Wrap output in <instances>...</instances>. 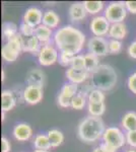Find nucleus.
Here are the masks:
<instances>
[{
    "label": "nucleus",
    "mask_w": 136,
    "mask_h": 152,
    "mask_svg": "<svg viewBox=\"0 0 136 152\" xmlns=\"http://www.w3.org/2000/svg\"><path fill=\"white\" fill-rule=\"evenodd\" d=\"M4 119H5V113L2 112V113H1V121L3 122V121H4Z\"/></svg>",
    "instance_id": "nucleus-45"
},
{
    "label": "nucleus",
    "mask_w": 136,
    "mask_h": 152,
    "mask_svg": "<svg viewBox=\"0 0 136 152\" xmlns=\"http://www.w3.org/2000/svg\"><path fill=\"white\" fill-rule=\"evenodd\" d=\"M53 42L60 52H68L75 56L82 50L85 36L72 26H64L54 33Z\"/></svg>",
    "instance_id": "nucleus-1"
},
{
    "label": "nucleus",
    "mask_w": 136,
    "mask_h": 152,
    "mask_svg": "<svg viewBox=\"0 0 136 152\" xmlns=\"http://www.w3.org/2000/svg\"><path fill=\"white\" fill-rule=\"evenodd\" d=\"M47 135L49 137V140H50L51 146L53 148L59 147L64 141V135L60 130L58 129H51L47 132Z\"/></svg>",
    "instance_id": "nucleus-23"
},
{
    "label": "nucleus",
    "mask_w": 136,
    "mask_h": 152,
    "mask_svg": "<svg viewBox=\"0 0 136 152\" xmlns=\"http://www.w3.org/2000/svg\"><path fill=\"white\" fill-rule=\"evenodd\" d=\"M34 147L36 150H48L52 148L47 134H38L34 138Z\"/></svg>",
    "instance_id": "nucleus-21"
},
{
    "label": "nucleus",
    "mask_w": 136,
    "mask_h": 152,
    "mask_svg": "<svg viewBox=\"0 0 136 152\" xmlns=\"http://www.w3.org/2000/svg\"><path fill=\"white\" fill-rule=\"evenodd\" d=\"M93 152H104V150H103L102 148H101L100 146H98V147H96V148H93Z\"/></svg>",
    "instance_id": "nucleus-43"
},
{
    "label": "nucleus",
    "mask_w": 136,
    "mask_h": 152,
    "mask_svg": "<svg viewBox=\"0 0 136 152\" xmlns=\"http://www.w3.org/2000/svg\"><path fill=\"white\" fill-rule=\"evenodd\" d=\"M127 9L125 6V2L114 1L111 2L105 8L104 16L110 21V23H123V20L127 16Z\"/></svg>",
    "instance_id": "nucleus-4"
},
{
    "label": "nucleus",
    "mask_w": 136,
    "mask_h": 152,
    "mask_svg": "<svg viewBox=\"0 0 136 152\" xmlns=\"http://www.w3.org/2000/svg\"><path fill=\"white\" fill-rule=\"evenodd\" d=\"M105 123L102 118L86 116L79 122L77 126V136L82 142L87 144L95 143L105 133Z\"/></svg>",
    "instance_id": "nucleus-2"
},
{
    "label": "nucleus",
    "mask_w": 136,
    "mask_h": 152,
    "mask_svg": "<svg viewBox=\"0 0 136 152\" xmlns=\"http://www.w3.org/2000/svg\"><path fill=\"white\" fill-rule=\"evenodd\" d=\"M103 141L118 150L126 144V135L118 127H108L103 135Z\"/></svg>",
    "instance_id": "nucleus-5"
},
{
    "label": "nucleus",
    "mask_w": 136,
    "mask_h": 152,
    "mask_svg": "<svg viewBox=\"0 0 136 152\" xmlns=\"http://www.w3.org/2000/svg\"><path fill=\"white\" fill-rule=\"evenodd\" d=\"M86 9L83 2H74L68 8V18L71 21L76 23L86 18Z\"/></svg>",
    "instance_id": "nucleus-14"
},
{
    "label": "nucleus",
    "mask_w": 136,
    "mask_h": 152,
    "mask_svg": "<svg viewBox=\"0 0 136 152\" xmlns=\"http://www.w3.org/2000/svg\"><path fill=\"white\" fill-rule=\"evenodd\" d=\"M125 6L128 12L136 14V1H125Z\"/></svg>",
    "instance_id": "nucleus-41"
},
{
    "label": "nucleus",
    "mask_w": 136,
    "mask_h": 152,
    "mask_svg": "<svg viewBox=\"0 0 136 152\" xmlns=\"http://www.w3.org/2000/svg\"><path fill=\"white\" fill-rule=\"evenodd\" d=\"M127 86L132 94H136V72L132 73L127 79Z\"/></svg>",
    "instance_id": "nucleus-38"
},
{
    "label": "nucleus",
    "mask_w": 136,
    "mask_h": 152,
    "mask_svg": "<svg viewBox=\"0 0 136 152\" xmlns=\"http://www.w3.org/2000/svg\"><path fill=\"white\" fill-rule=\"evenodd\" d=\"M123 129H125L127 132L134 131L136 130V113L135 112H128L122 117L121 121Z\"/></svg>",
    "instance_id": "nucleus-22"
},
{
    "label": "nucleus",
    "mask_w": 136,
    "mask_h": 152,
    "mask_svg": "<svg viewBox=\"0 0 136 152\" xmlns=\"http://www.w3.org/2000/svg\"><path fill=\"white\" fill-rule=\"evenodd\" d=\"M126 143L132 148H136V130L126 132Z\"/></svg>",
    "instance_id": "nucleus-37"
},
{
    "label": "nucleus",
    "mask_w": 136,
    "mask_h": 152,
    "mask_svg": "<svg viewBox=\"0 0 136 152\" xmlns=\"http://www.w3.org/2000/svg\"><path fill=\"white\" fill-rule=\"evenodd\" d=\"M21 52V51L19 49H17L16 47H14V46H12L8 43H5L1 49V56L4 61L12 63L14 61H16Z\"/></svg>",
    "instance_id": "nucleus-18"
},
{
    "label": "nucleus",
    "mask_w": 136,
    "mask_h": 152,
    "mask_svg": "<svg viewBox=\"0 0 136 152\" xmlns=\"http://www.w3.org/2000/svg\"><path fill=\"white\" fill-rule=\"evenodd\" d=\"M11 91L13 92L14 96H15V99H16V102H18V104H23V102H24V88L23 89L21 85H15V86L11 89Z\"/></svg>",
    "instance_id": "nucleus-36"
},
{
    "label": "nucleus",
    "mask_w": 136,
    "mask_h": 152,
    "mask_svg": "<svg viewBox=\"0 0 136 152\" xmlns=\"http://www.w3.org/2000/svg\"><path fill=\"white\" fill-rule=\"evenodd\" d=\"M105 94L104 91L100 89H93L90 91V94L87 96V102H91V104H101V102H105Z\"/></svg>",
    "instance_id": "nucleus-29"
},
{
    "label": "nucleus",
    "mask_w": 136,
    "mask_h": 152,
    "mask_svg": "<svg viewBox=\"0 0 136 152\" xmlns=\"http://www.w3.org/2000/svg\"><path fill=\"white\" fill-rule=\"evenodd\" d=\"M74 58V55L71 53L68 52H60L59 53V59L58 62L61 66H64V67H70L71 63H72V60Z\"/></svg>",
    "instance_id": "nucleus-31"
},
{
    "label": "nucleus",
    "mask_w": 136,
    "mask_h": 152,
    "mask_svg": "<svg viewBox=\"0 0 136 152\" xmlns=\"http://www.w3.org/2000/svg\"><path fill=\"white\" fill-rule=\"evenodd\" d=\"M65 76L68 79L69 82L74 83V84L80 85L83 82H85L86 80L90 79V73L88 71L85 70H75L73 68L69 67L67 68L65 72Z\"/></svg>",
    "instance_id": "nucleus-12"
},
{
    "label": "nucleus",
    "mask_w": 136,
    "mask_h": 152,
    "mask_svg": "<svg viewBox=\"0 0 136 152\" xmlns=\"http://www.w3.org/2000/svg\"><path fill=\"white\" fill-rule=\"evenodd\" d=\"M87 99L83 95H81L79 94H77L75 96L71 99V107L73 110H82L85 105H87Z\"/></svg>",
    "instance_id": "nucleus-30"
},
{
    "label": "nucleus",
    "mask_w": 136,
    "mask_h": 152,
    "mask_svg": "<svg viewBox=\"0 0 136 152\" xmlns=\"http://www.w3.org/2000/svg\"><path fill=\"white\" fill-rule=\"evenodd\" d=\"M109 54H119L122 51V42L110 39L108 41Z\"/></svg>",
    "instance_id": "nucleus-33"
},
{
    "label": "nucleus",
    "mask_w": 136,
    "mask_h": 152,
    "mask_svg": "<svg viewBox=\"0 0 136 152\" xmlns=\"http://www.w3.org/2000/svg\"><path fill=\"white\" fill-rule=\"evenodd\" d=\"M16 104H17L16 99L11 90H9V89L2 90V94H1V110H2V112L6 113L8 111H11V110L16 105Z\"/></svg>",
    "instance_id": "nucleus-17"
},
{
    "label": "nucleus",
    "mask_w": 136,
    "mask_h": 152,
    "mask_svg": "<svg viewBox=\"0 0 136 152\" xmlns=\"http://www.w3.org/2000/svg\"><path fill=\"white\" fill-rule=\"evenodd\" d=\"M19 34L21 36L24 37H32L35 35V28H33L32 26L26 23H21L19 24Z\"/></svg>",
    "instance_id": "nucleus-35"
},
{
    "label": "nucleus",
    "mask_w": 136,
    "mask_h": 152,
    "mask_svg": "<svg viewBox=\"0 0 136 152\" xmlns=\"http://www.w3.org/2000/svg\"><path fill=\"white\" fill-rule=\"evenodd\" d=\"M11 149V144L5 137L1 138V152H9Z\"/></svg>",
    "instance_id": "nucleus-39"
},
{
    "label": "nucleus",
    "mask_w": 136,
    "mask_h": 152,
    "mask_svg": "<svg viewBox=\"0 0 136 152\" xmlns=\"http://www.w3.org/2000/svg\"><path fill=\"white\" fill-rule=\"evenodd\" d=\"M4 79H5V72H4V70L2 69V71H1V80L2 81H4Z\"/></svg>",
    "instance_id": "nucleus-44"
},
{
    "label": "nucleus",
    "mask_w": 136,
    "mask_h": 152,
    "mask_svg": "<svg viewBox=\"0 0 136 152\" xmlns=\"http://www.w3.org/2000/svg\"><path fill=\"white\" fill-rule=\"evenodd\" d=\"M12 136L19 142H26L33 136V129L26 123H18L13 127Z\"/></svg>",
    "instance_id": "nucleus-11"
},
{
    "label": "nucleus",
    "mask_w": 136,
    "mask_h": 152,
    "mask_svg": "<svg viewBox=\"0 0 136 152\" xmlns=\"http://www.w3.org/2000/svg\"><path fill=\"white\" fill-rule=\"evenodd\" d=\"M45 75L44 72L39 68H33L29 70L26 76V82L28 85H36V86H44Z\"/></svg>",
    "instance_id": "nucleus-16"
},
{
    "label": "nucleus",
    "mask_w": 136,
    "mask_h": 152,
    "mask_svg": "<svg viewBox=\"0 0 136 152\" xmlns=\"http://www.w3.org/2000/svg\"><path fill=\"white\" fill-rule=\"evenodd\" d=\"M34 152H50V151H48V150H35Z\"/></svg>",
    "instance_id": "nucleus-46"
},
{
    "label": "nucleus",
    "mask_w": 136,
    "mask_h": 152,
    "mask_svg": "<svg viewBox=\"0 0 136 152\" xmlns=\"http://www.w3.org/2000/svg\"><path fill=\"white\" fill-rule=\"evenodd\" d=\"M99 58L95 54L91 53H87L85 54V70L88 71L90 73L93 72V70L96 69L100 65V62H99Z\"/></svg>",
    "instance_id": "nucleus-26"
},
{
    "label": "nucleus",
    "mask_w": 136,
    "mask_h": 152,
    "mask_svg": "<svg viewBox=\"0 0 136 152\" xmlns=\"http://www.w3.org/2000/svg\"><path fill=\"white\" fill-rule=\"evenodd\" d=\"M111 23L104 15H96L91 18L90 29L95 37H105L109 34Z\"/></svg>",
    "instance_id": "nucleus-7"
},
{
    "label": "nucleus",
    "mask_w": 136,
    "mask_h": 152,
    "mask_svg": "<svg viewBox=\"0 0 136 152\" xmlns=\"http://www.w3.org/2000/svg\"><path fill=\"white\" fill-rule=\"evenodd\" d=\"M35 36L37 37L39 41H40L42 46L52 45V41H53L54 34L52 31V28L46 26L45 24L41 23L37 28H35Z\"/></svg>",
    "instance_id": "nucleus-15"
},
{
    "label": "nucleus",
    "mask_w": 136,
    "mask_h": 152,
    "mask_svg": "<svg viewBox=\"0 0 136 152\" xmlns=\"http://www.w3.org/2000/svg\"><path fill=\"white\" fill-rule=\"evenodd\" d=\"M93 89H95V87H93V85L91 84L90 80H86L85 82H83L82 84L78 85V92L77 94H79L81 95H83V96H85L86 99H87L88 94H90V91Z\"/></svg>",
    "instance_id": "nucleus-34"
},
{
    "label": "nucleus",
    "mask_w": 136,
    "mask_h": 152,
    "mask_svg": "<svg viewBox=\"0 0 136 152\" xmlns=\"http://www.w3.org/2000/svg\"><path fill=\"white\" fill-rule=\"evenodd\" d=\"M43 87L36 85H26L24 87V102L29 104H37L43 99Z\"/></svg>",
    "instance_id": "nucleus-10"
},
{
    "label": "nucleus",
    "mask_w": 136,
    "mask_h": 152,
    "mask_svg": "<svg viewBox=\"0 0 136 152\" xmlns=\"http://www.w3.org/2000/svg\"><path fill=\"white\" fill-rule=\"evenodd\" d=\"M43 15L44 13L42 12L40 8H38L36 6L29 7L24 13L23 23H28L33 26V28H37L43 21Z\"/></svg>",
    "instance_id": "nucleus-9"
},
{
    "label": "nucleus",
    "mask_w": 136,
    "mask_h": 152,
    "mask_svg": "<svg viewBox=\"0 0 136 152\" xmlns=\"http://www.w3.org/2000/svg\"><path fill=\"white\" fill-rule=\"evenodd\" d=\"M88 53L95 54L98 57H104L109 54L108 41L103 37H93L87 41Z\"/></svg>",
    "instance_id": "nucleus-8"
},
{
    "label": "nucleus",
    "mask_w": 136,
    "mask_h": 152,
    "mask_svg": "<svg viewBox=\"0 0 136 152\" xmlns=\"http://www.w3.org/2000/svg\"><path fill=\"white\" fill-rule=\"evenodd\" d=\"M71 68L75 70H85V55H75L71 63Z\"/></svg>",
    "instance_id": "nucleus-32"
},
{
    "label": "nucleus",
    "mask_w": 136,
    "mask_h": 152,
    "mask_svg": "<svg viewBox=\"0 0 136 152\" xmlns=\"http://www.w3.org/2000/svg\"><path fill=\"white\" fill-rule=\"evenodd\" d=\"M86 107H87V112H88V114H90V116H93V117L101 118L106 111L105 102H101V104H91V102H87Z\"/></svg>",
    "instance_id": "nucleus-27"
},
{
    "label": "nucleus",
    "mask_w": 136,
    "mask_h": 152,
    "mask_svg": "<svg viewBox=\"0 0 136 152\" xmlns=\"http://www.w3.org/2000/svg\"><path fill=\"white\" fill-rule=\"evenodd\" d=\"M78 92V85L74 84L71 82H66L63 84V86L61 87L59 94L62 95V96L66 97V99H72Z\"/></svg>",
    "instance_id": "nucleus-24"
},
{
    "label": "nucleus",
    "mask_w": 136,
    "mask_h": 152,
    "mask_svg": "<svg viewBox=\"0 0 136 152\" xmlns=\"http://www.w3.org/2000/svg\"><path fill=\"white\" fill-rule=\"evenodd\" d=\"M127 53L132 59L136 60V41H133L127 49Z\"/></svg>",
    "instance_id": "nucleus-40"
},
{
    "label": "nucleus",
    "mask_w": 136,
    "mask_h": 152,
    "mask_svg": "<svg viewBox=\"0 0 136 152\" xmlns=\"http://www.w3.org/2000/svg\"><path fill=\"white\" fill-rule=\"evenodd\" d=\"M21 47H23L24 52H28L33 54V55L38 56L42 45L35 35L32 37L21 36Z\"/></svg>",
    "instance_id": "nucleus-13"
},
{
    "label": "nucleus",
    "mask_w": 136,
    "mask_h": 152,
    "mask_svg": "<svg viewBox=\"0 0 136 152\" xmlns=\"http://www.w3.org/2000/svg\"><path fill=\"white\" fill-rule=\"evenodd\" d=\"M126 152H136V150H134V149H130V150H127Z\"/></svg>",
    "instance_id": "nucleus-47"
},
{
    "label": "nucleus",
    "mask_w": 136,
    "mask_h": 152,
    "mask_svg": "<svg viewBox=\"0 0 136 152\" xmlns=\"http://www.w3.org/2000/svg\"><path fill=\"white\" fill-rule=\"evenodd\" d=\"M18 33H19V29L15 23H11V21H6V23H2V36L6 40L11 38V37L17 35Z\"/></svg>",
    "instance_id": "nucleus-25"
},
{
    "label": "nucleus",
    "mask_w": 136,
    "mask_h": 152,
    "mask_svg": "<svg viewBox=\"0 0 136 152\" xmlns=\"http://www.w3.org/2000/svg\"><path fill=\"white\" fill-rule=\"evenodd\" d=\"M37 57H38L39 64L42 66H45V67H48V66H51L55 64L56 62H58V49L53 45L42 46L40 52H39Z\"/></svg>",
    "instance_id": "nucleus-6"
},
{
    "label": "nucleus",
    "mask_w": 136,
    "mask_h": 152,
    "mask_svg": "<svg viewBox=\"0 0 136 152\" xmlns=\"http://www.w3.org/2000/svg\"><path fill=\"white\" fill-rule=\"evenodd\" d=\"M85 7L87 13L95 15L101 12L104 9V2L103 1H85L83 2Z\"/></svg>",
    "instance_id": "nucleus-28"
},
{
    "label": "nucleus",
    "mask_w": 136,
    "mask_h": 152,
    "mask_svg": "<svg viewBox=\"0 0 136 152\" xmlns=\"http://www.w3.org/2000/svg\"><path fill=\"white\" fill-rule=\"evenodd\" d=\"M126 35H127V28H126V24L124 23H111L110 31L108 34L110 39L121 41L125 38Z\"/></svg>",
    "instance_id": "nucleus-19"
},
{
    "label": "nucleus",
    "mask_w": 136,
    "mask_h": 152,
    "mask_svg": "<svg viewBox=\"0 0 136 152\" xmlns=\"http://www.w3.org/2000/svg\"><path fill=\"white\" fill-rule=\"evenodd\" d=\"M59 23H60V18L57 14V12L51 10V9L44 12L42 23L45 24L46 26H48L50 28H56L59 26Z\"/></svg>",
    "instance_id": "nucleus-20"
},
{
    "label": "nucleus",
    "mask_w": 136,
    "mask_h": 152,
    "mask_svg": "<svg viewBox=\"0 0 136 152\" xmlns=\"http://www.w3.org/2000/svg\"><path fill=\"white\" fill-rule=\"evenodd\" d=\"M100 147L103 149L104 152H117V149H115L114 147L112 146H110V145H108V144H106V143H101L100 144Z\"/></svg>",
    "instance_id": "nucleus-42"
},
{
    "label": "nucleus",
    "mask_w": 136,
    "mask_h": 152,
    "mask_svg": "<svg viewBox=\"0 0 136 152\" xmlns=\"http://www.w3.org/2000/svg\"><path fill=\"white\" fill-rule=\"evenodd\" d=\"M90 80L93 87L102 91H110L117 84V72L111 65L100 64L90 73Z\"/></svg>",
    "instance_id": "nucleus-3"
}]
</instances>
